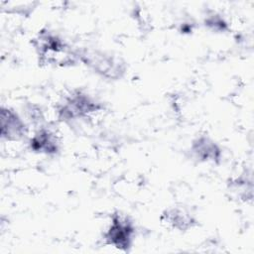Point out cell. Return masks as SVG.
Masks as SVG:
<instances>
[{"mask_svg": "<svg viewBox=\"0 0 254 254\" xmlns=\"http://www.w3.org/2000/svg\"><path fill=\"white\" fill-rule=\"evenodd\" d=\"M33 45L41 64L66 66L78 62L76 50H72L63 38L48 29L39 32Z\"/></svg>", "mask_w": 254, "mask_h": 254, "instance_id": "obj_1", "label": "cell"}, {"mask_svg": "<svg viewBox=\"0 0 254 254\" xmlns=\"http://www.w3.org/2000/svg\"><path fill=\"white\" fill-rule=\"evenodd\" d=\"M103 108L101 102L88 93L74 89L65 95L57 106V116L60 121L68 123L88 119Z\"/></svg>", "mask_w": 254, "mask_h": 254, "instance_id": "obj_2", "label": "cell"}, {"mask_svg": "<svg viewBox=\"0 0 254 254\" xmlns=\"http://www.w3.org/2000/svg\"><path fill=\"white\" fill-rule=\"evenodd\" d=\"M78 62L83 63L98 75L110 79H120L126 72L125 62L110 53L97 49H76Z\"/></svg>", "mask_w": 254, "mask_h": 254, "instance_id": "obj_3", "label": "cell"}, {"mask_svg": "<svg viewBox=\"0 0 254 254\" xmlns=\"http://www.w3.org/2000/svg\"><path fill=\"white\" fill-rule=\"evenodd\" d=\"M135 237V225L131 218L120 212H114L111 215L110 224L103 233L105 244L110 245L117 250L129 252Z\"/></svg>", "mask_w": 254, "mask_h": 254, "instance_id": "obj_4", "label": "cell"}, {"mask_svg": "<svg viewBox=\"0 0 254 254\" xmlns=\"http://www.w3.org/2000/svg\"><path fill=\"white\" fill-rule=\"evenodd\" d=\"M1 137L7 141H20L28 135V126L10 107H1Z\"/></svg>", "mask_w": 254, "mask_h": 254, "instance_id": "obj_5", "label": "cell"}, {"mask_svg": "<svg viewBox=\"0 0 254 254\" xmlns=\"http://www.w3.org/2000/svg\"><path fill=\"white\" fill-rule=\"evenodd\" d=\"M190 155L197 162L218 165L221 162L222 150L209 136L199 135L191 142Z\"/></svg>", "mask_w": 254, "mask_h": 254, "instance_id": "obj_6", "label": "cell"}, {"mask_svg": "<svg viewBox=\"0 0 254 254\" xmlns=\"http://www.w3.org/2000/svg\"><path fill=\"white\" fill-rule=\"evenodd\" d=\"M29 148L37 154L55 156L60 152V142L57 135L46 127H41L29 141Z\"/></svg>", "mask_w": 254, "mask_h": 254, "instance_id": "obj_7", "label": "cell"}, {"mask_svg": "<svg viewBox=\"0 0 254 254\" xmlns=\"http://www.w3.org/2000/svg\"><path fill=\"white\" fill-rule=\"evenodd\" d=\"M161 220L171 228L181 232L188 231L197 224L194 216L183 206L166 208L161 215Z\"/></svg>", "mask_w": 254, "mask_h": 254, "instance_id": "obj_8", "label": "cell"}, {"mask_svg": "<svg viewBox=\"0 0 254 254\" xmlns=\"http://www.w3.org/2000/svg\"><path fill=\"white\" fill-rule=\"evenodd\" d=\"M230 190L237 193L239 197L251 198L252 197V181L243 178L236 179L230 184Z\"/></svg>", "mask_w": 254, "mask_h": 254, "instance_id": "obj_9", "label": "cell"}, {"mask_svg": "<svg viewBox=\"0 0 254 254\" xmlns=\"http://www.w3.org/2000/svg\"><path fill=\"white\" fill-rule=\"evenodd\" d=\"M203 23L205 27H207L209 30L214 32H224L228 29L227 23L222 18V16L214 12L206 15Z\"/></svg>", "mask_w": 254, "mask_h": 254, "instance_id": "obj_10", "label": "cell"}]
</instances>
